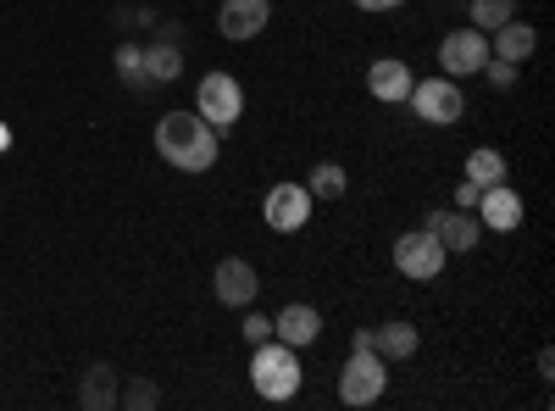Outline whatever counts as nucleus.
Here are the masks:
<instances>
[{"label":"nucleus","mask_w":555,"mask_h":411,"mask_svg":"<svg viewBox=\"0 0 555 411\" xmlns=\"http://www.w3.org/2000/svg\"><path fill=\"white\" fill-rule=\"evenodd\" d=\"M517 73H522L517 62H500V56H489V62H483V78H489L494 89H512V84H517Z\"/></svg>","instance_id":"obj_24"},{"label":"nucleus","mask_w":555,"mask_h":411,"mask_svg":"<svg viewBox=\"0 0 555 411\" xmlns=\"http://www.w3.org/2000/svg\"><path fill=\"white\" fill-rule=\"evenodd\" d=\"M117 78H122L128 89H151V78H145V51H139V44H117Z\"/></svg>","instance_id":"obj_22"},{"label":"nucleus","mask_w":555,"mask_h":411,"mask_svg":"<svg viewBox=\"0 0 555 411\" xmlns=\"http://www.w3.org/2000/svg\"><path fill=\"white\" fill-rule=\"evenodd\" d=\"M306 190H311V201H345L350 172H345L339 162H317V167H311V178H306Z\"/></svg>","instance_id":"obj_18"},{"label":"nucleus","mask_w":555,"mask_h":411,"mask_svg":"<svg viewBox=\"0 0 555 411\" xmlns=\"http://www.w3.org/2000/svg\"><path fill=\"white\" fill-rule=\"evenodd\" d=\"M311 190L306 184H272L267 190V201H261V217H267V228H278V234H300V228L311 222Z\"/></svg>","instance_id":"obj_8"},{"label":"nucleus","mask_w":555,"mask_h":411,"mask_svg":"<svg viewBox=\"0 0 555 411\" xmlns=\"http://www.w3.org/2000/svg\"><path fill=\"white\" fill-rule=\"evenodd\" d=\"M156 151L178 172H211L217 167V128L201 112H167L156 123Z\"/></svg>","instance_id":"obj_1"},{"label":"nucleus","mask_w":555,"mask_h":411,"mask_svg":"<svg viewBox=\"0 0 555 411\" xmlns=\"http://www.w3.org/2000/svg\"><path fill=\"white\" fill-rule=\"evenodd\" d=\"M483 62H489V34L483 28H450L444 39H439V67H444V78H473V73H483Z\"/></svg>","instance_id":"obj_7"},{"label":"nucleus","mask_w":555,"mask_h":411,"mask_svg":"<svg viewBox=\"0 0 555 411\" xmlns=\"http://www.w3.org/2000/svg\"><path fill=\"white\" fill-rule=\"evenodd\" d=\"M467 17H473V28L494 34L500 23H512V17H517V0H473V7H467Z\"/></svg>","instance_id":"obj_21"},{"label":"nucleus","mask_w":555,"mask_h":411,"mask_svg":"<svg viewBox=\"0 0 555 411\" xmlns=\"http://www.w3.org/2000/svg\"><path fill=\"white\" fill-rule=\"evenodd\" d=\"M361 12H395V7H405V0H356Z\"/></svg>","instance_id":"obj_27"},{"label":"nucleus","mask_w":555,"mask_h":411,"mask_svg":"<svg viewBox=\"0 0 555 411\" xmlns=\"http://www.w3.org/2000/svg\"><path fill=\"white\" fill-rule=\"evenodd\" d=\"M478 184H473V178H461V184H455V211H478Z\"/></svg>","instance_id":"obj_26"},{"label":"nucleus","mask_w":555,"mask_h":411,"mask_svg":"<svg viewBox=\"0 0 555 411\" xmlns=\"http://www.w3.org/2000/svg\"><path fill=\"white\" fill-rule=\"evenodd\" d=\"M416 329L411 323H384V329H373V350L384 356V361H411L416 356Z\"/></svg>","instance_id":"obj_17"},{"label":"nucleus","mask_w":555,"mask_h":411,"mask_svg":"<svg viewBox=\"0 0 555 411\" xmlns=\"http://www.w3.org/2000/svg\"><path fill=\"white\" fill-rule=\"evenodd\" d=\"M539 51V28L533 23H522V17H512V23H500L494 28V39H489V56H500V62H528Z\"/></svg>","instance_id":"obj_15"},{"label":"nucleus","mask_w":555,"mask_h":411,"mask_svg":"<svg viewBox=\"0 0 555 411\" xmlns=\"http://www.w3.org/2000/svg\"><path fill=\"white\" fill-rule=\"evenodd\" d=\"M240 334H245V345H261V339H272V317H261V311H250L245 323H240Z\"/></svg>","instance_id":"obj_25"},{"label":"nucleus","mask_w":555,"mask_h":411,"mask_svg":"<svg viewBox=\"0 0 555 411\" xmlns=\"http://www.w3.org/2000/svg\"><path fill=\"white\" fill-rule=\"evenodd\" d=\"M178 73H183V51H178V44H167V39L145 44V78L151 84H172Z\"/></svg>","instance_id":"obj_19"},{"label":"nucleus","mask_w":555,"mask_h":411,"mask_svg":"<svg viewBox=\"0 0 555 411\" xmlns=\"http://www.w3.org/2000/svg\"><path fill=\"white\" fill-rule=\"evenodd\" d=\"M162 39L167 44H183V23H162Z\"/></svg>","instance_id":"obj_28"},{"label":"nucleus","mask_w":555,"mask_h":411,"mask_svg":"<svg viewBox=\"0 0 555 411\" xmlns=\"http://www.w3.org/2000/svg\"><path fill=\"white\" fill-rule=\"evenodd\" d=\"M411 67L400 62V56H378L373 67H366V89H373V101H384V106H400L405 95H411Z\"/></svg>","instance_id":"obj_14"},{"label":"nucleus","mask_w":555,"mask_h":411,"mask_svg":"<svg viewBox=\"0 0 555 411\" xmlns=\"http://www.w3.org/2000/svg\"><path fill=\"white\" fill-rule=\"evenodd\" d=\"M117 406H128V411H156V406H162V389H156L151 378H128V384L117 389Z\"/></svg>","instance_id":"obj_23"},{"label":"nucleus","mask_w":555,"mask_h":411,"mask_svg":"<svg viewBox=\"0 0 555 411\" xmlns=\"http://www.w3.org/2000/svg\"><path fill=\"white\" fill-rule=\"evenodd\" d=\"M211 295H217L222 306H256V295H261V272H256V261H245V256H222V261L211 267Z\"/></svg>","instance_id":"obj_10"},{"label":"nucleus","mask_w":555,"mask_h":411,"mask_svg":"<svg viewBox=\"0 0 555 411\" xmlns=\"http://www.w3.org/2000/svg\"><path fill=\"white\" fill-rule=\"evenodd\" d=\"M423 228L444 245V256H467V251H478V240H483L478 211H455V206H434Z\"/></svg>","instance_id":"obj_9"},{"label":"nucleus","mask_w":555,"mask_h":411,"mask_svg":"<svg viewBox=\"0 0 555 411\" xmlns=\"http://www.w3.org/2000/svg\"><path fill=\"white\" fill-rule=\"evenodd\" d=\"M405 106L423 117V123H434V128H450V123L467 117V95H461L455 78H416L411 95H405Z\"/></svg>","instance_id":"obj_4"},{"label":"nucleus","mask_w":555,"mask_h":411,"mask_svg":"<svg viewBox=\"0 0 555 411\" xmlns=\"http://www.w3.org/2000/svg\"><path fill=\"white\" fill-rule=\"evenodd\" d=\"M267 23H272V0H222V12H217V34L234 44L256 39Z\"/></svg>","instance_id":"obj_11"},{"label":"nucleus","mask_w":555,"mask_h":411,"mask_svg":"<svg viewBox=\"0 0 555 411\" xmlns=\"http://www.w3.org/2000/svg\"><path fill=\"white\" fill-rule=\"evenodd\" d=\"M478 222L489 228V234H512V228H522V195L512 184H489L478 195Z\"/></svg>","instance_id":"obj_12"},{"label":"nucleus","mask_w":555,"mask_h":411,"mask_svg":"<svg viewBox=\"0 0 555 411\" xmlns=\"http://www.w3.org/2000/svg\"><path fill=\"white\" fill-rule=\"evenodd\" d=\"M389 389V361L373 345H350V361L339 368V400L345 406H373Z\"/></svg>","instance_id":"obj_3"},{"label":"nucleus","mask_w":555,"mask_h":411,"mask_svg":"<svg viewBox=\"0 0 555 411\" xmlns=\"http://www.w3.org/2000/svg\"><path fill=\"white\" fill-rule=\"evenodd\" d=\"M444 245L428 234V228H411V234H400L395 240V272L400 279H411V284H434L439 272H444Z\"/></svg>","instance_id":"obj_5"},{"label":"nucleus","mask_w":555,"mask_h":411,"mask_svg":"<svg viewBox=\"0 0 555 411\" xmlns=\"http://www.w3.org/2000/svg\"><path fill=\"white\" fill-rule=\"evenodd\" d=\"M7 145H12V128H7V123H0V151H7Z\"/></svg>","instance_id":"obj_29"},{"label":"nucleus","mask_w":555,"mask_h":411,"mask_svg":"<svg viewBox=\"0 0 555 411\" xmlns=\"http://www.w3.org/2000/svg\"><path fill=\"white\" fill-rule=\"evenodd\" d=\"M195 112H201L211 128H234L240 112H245L240 78H234V73H206V78L195 84Z\"/></svg>","instance_id":"obj_6"},{"label":"nucleus","mask_w":555,"mask_h":411,"mask_svg":"<svg viewBox=\"0 0 555 411\" xmlns=\"http://www.w3.org/2000/svg\"><path fill=\"white\" fill-rule=\"evenodd\" d=\"M117 389H122V378L106 368V361H95V368L83 373V384H78V406L83 411H112L117 406Z\"/></svg>","instance_id":"obj_16"},{"label":"nucleus","mask_w":555,"mask_h":411,"mask_svg":"<svg viewBox=\"0 0 555 411\" xmlns=\"http://www.w3.org/2000/svg\"><path fill=\"white\" fill-rule=\"evenodd\" d=\"M467 178H473L478 190H489V184H505V156H500V151H489V145L467 151Z\"/></svg>","instance_id":"obj_20"},{"label":"nucleus","mask_w":555,"mask_h":411,"mask_svg":"<svg viewBox=\"0 0 555 411\" xmlns=\"http://www.w3.org/2000/svg\"><path fill=\"white\" fill-rule=\"evenodd\" d=\"M272 339H284V345H295V350H306V345H317L322 339V311L317 306H284L272 317Z\"/></svg>","instance_id":"obj_13"},{"label":"nucleus","mask_w":555,"mask_h":411,"mask_svg":"<svg viewBox=\"0 0 555 411\" xmlns=\"http://www.w3.org/2000/svg\"><path fill=\"white\" fill-rule=\"evenodd\" d=\"M300 350L284 339H261L250 345V384L261 400H295L300 395Z\"/></svg>","instance_id":"obj_2"}]
</instances>
